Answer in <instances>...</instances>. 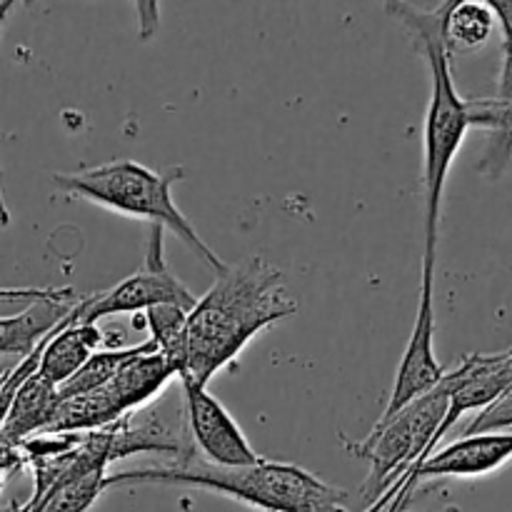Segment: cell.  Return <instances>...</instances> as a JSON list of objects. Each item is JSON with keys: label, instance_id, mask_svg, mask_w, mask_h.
I'll return each mask as SVG.
<instances>
[{"label": "cell", "instance_id": "obj_1", "mask_svg": "<svg viewBox=\"0 0 512 512\" xmlns=\"http://www.w3.org/2000/svg\"><path fill=\"white\" fill-rule=\"evenodd\" d=\"M298 308L273 263L250 255L230 265L188 313L185 373L178 380L208 388L210 378L233 363L255 335L295 315Z\"/></svg>", "mask_w": 512, "mask_h": 512}, {"label": "cell", "instance_id": "obj_2", "mask_svg": "<svg viewBox=\"0 0 512 512\" xmlns=\"http://www.w3.org/2000/svg\"><path fill=\"white\" fill-rule=\"evenodd\" d=\"M453 3L455 0H448L430 10H420L410 3H385V10L410 30L430 70V100L423 133V183L425 250H433V253H438V223L445 183H448L455 155L460 153L470 130L468 100L460 98L458 85H455L448 38H445V25H448Z\"/></svg>", "mask_w": 512, "mask_h": 512}, {"label": "cell", "instance_id": "obj_3", "mask_svg": "<svg viewBox=\"0 0 512 512\" xmlns=\"http://www.w3.org/2000/svg\"><path fill=\"white\" fill-rule=\"evenodd\" d=\"M118 485H185L228 495L265 512H350L345 508V490L333 488L298 465L265 458L243 468H223L193 455L188 460L108 475V488Z\"/></svg>", "mask_w": 512, "mask_h": 512}, {"label": "cell", "instance_id": "obj_4", "mask_svg": "<svg viewBox=\"0 0 512 512\" xmlns=\"http://www.w3.org/2000/svg\"><path fill=\"white\" fill-rule=\"evenodd\" d=\"M185 178L183 165L155 173L135 160H113V163L95 165V168L78 170V173H55V188L73 198L90 200L115 213L130 215V218L148 220L150 225L170 230L185 248L198 255L210 270L223 275L230 265H225L213 253L208 243L198 235L183 210L173 200V185Z\"/></svg>", "mask_w": 512, "mask_h": 512}, {"label": "cell", "instance_id": "obj_5", "mask_svg": "<svg viewBox=\"0 0 512 512\" xmlns=\"http://www.w3.org/2000/svg\"><path fill=\"white\" fill-rule=\"evenodd\" d=\"M448 415V388L440 383L423 398L413 400L395 415L380 418L373 433L360 443L345 440V448L360 460H368L370 473L363 483V498L378 503L398 480L413 473L435 453V440Z\"/></svg>", "mask_w": 512, "mask_h": 512}, {"label": "cell", "instance_id": "obj_6", "mask_svg": "<svg viewBox=\"0 0 512 512\" xmlns=\"http://www.w3.org/2000/svg\"><path fill=\"white\" fill-rule=\"evenodd\" d=\"M163 233V228L150 225L143 268L130 278L120 280L115 288L80 300V320L100 323L110 315L148 313L150 308H158V305H178L188 313L195 308L198 298L180 283L178 275L165 263Z\"/></svg>", "mask_w": 512, "mask_h": 512}, {"label": "cell", "instance_id": "obj_7", "mask_svg": "<svg viewBox=\"0 0 512 512\" xmlns=\"http://www.w3.org/2000/svg\"><path fill=\"white\" fill-rule=\"evenodd\" d=\"M435 263L438 253L425 250L423 253V280H420V300L418 315H415L413 333H410L405 353L400 358L398 373H395L393 390H390L388 405L380 418L395 415L410 405L413 400L423 398L433 388L443 383L448 370L440 365L435 355V305H433V285H435Z\"/></svg>", "mask_w": 512, "mask_h": 512}, {"label": "cell", "instance_id": "obj_8", "mask_svg": "<svg viewBox=\"0 0 512 512\" xmlns=\"http://www.w3.org/2000/svg\"><path fill=\"white\" fill-rule=\"evenodd\" d=\"M180 393L185 400V420H188L190 438L200 458L223 468H243V465L260 463V455L248 443L233 415L223 408L215 395L208 393L205 385L193 380H178Z\"/></svg>", "mask_w": 512, "mask_h": 512}, {"label": "cell", "instance_id": "obj_9", "mask_svg": "<svg viewBox=\"0 0 512 512\" xmlns=\"http://www.w3.org/2000/svg\"><path fill=\"white\" fill-rule=\"evenodd\" d=\"M448 388V415L440 428L438 440L448 435V430L458 423L463 415L483 413L495 403L500 395L512 385V350L505 353H473L460 360V365L443 378Z\"/></svg>", "mask_w": 512, "mask_h": 512}, {"label": "cell", "instance_id": "obj_10", "mask_svg": "<svg viewBox=\"0 0 512 512\" xmlns=\"http://www.w3.org/2000/svg\"><path fill=\"white\" fill-rule=\"evenodd\" d=\"M512 460V430L508 433L463 435L448 448L435 450L413 470L415 483L430 478H480Z\"/></svg>", "mask_w": 512, "mask_h": 512}, {"label": "cell", "instance_id": "obj_11", "mask_svg": "<svg viewBox=\"0 0 512 512\" xmlns=\"http://www.w3.org/2000/svg\"><path fill=\"white\" fill-rule=\"evenodd\" d=\"M83 300V298H80ZM115 335L103 333L98 323H85L80 320V303L75 305L73 313L48 335L43 348V358H40L38 375H43L48 383L53 385H65L90 358H93L98 350H103L100 345H108L115 348L108 340H113Z\"/></svg>", "mask_w": 512, "mask_h": 512}, {"label": "cell", "instance_id": "obj_12", "mask_svg": "<svg viewBox=\"0 0 512 512\" xmlns=\"http://www.w3.org/2000/svg\"><path fill=\"white\" fill-rule=\"evenodd\" d=\"M78 303L80 298L73 288H58L53 298L33 303L15 315H0V358L3 355L25 358L33 353L40 340L48 338Z\"/></svg>", "mask_w": 512, "mask_h": 512}, {"label": "cell", "instance_id": "obj_13", "mask_svg": "<svg viewBox=\"0 0 512 512\" xmlns=\"http://www.w3.org/2000/svg\"><path fill=\"white\" fill-rule=\"evenodd\" d=\"M58 405V385L48 383L43 375L35 373L33 378L18 390V395H15V403L13 408H10L8 420H5L3 430H0V445L18 448L25 440L45 433V428H48L50 420H53Z\"/></svg>", "mask_w": 512, "mask_h": 512}, {"label": "cell", "instance_id": "obj_14", "mask_svg": "<svg viewBox=\"0 0 512 512\" xmlns=\"http://www.w3.org/2000/svg\"><path fill=\"white\" fill-rule=\"evenodd\" d=\"M470 128H483L488 133V148L478 168L488 178H500L512 163V103L500 98L468 100Z\"/></svg>", "mask_w": 512, "mask_h": 512}, {"label": "cell", "instance_id": "obj_15", "mask_svg": "<svg viewBox=\"0 0 512 512\" xmlns=\"http://www.w3.org/2000/svg\"><path fill=\"white\" fill-rule=\"evenodd\" d=\"M150 350H158L153 340H145V343L140 345H115V348L98 350V353H95L93 358L68 380V383L60 385V400H68L75 398V395H85L103 388V385H108L110 380L130 363V360L138 358V355L143 353H150Z\"/></svg>", "mask_w": 512, "mask_h": 512}, {"label": "cell", "instance_id": "obj_16", "mask_svg": "<svg viewBox=\"0 0 512 512\" xmlns=\"http://www.w3.org/2000/svg\"><path fill=\"white\" fill-rule=\"evenodd\" d=\"M495 20L498 18L488 0H455L445 25L450 55L483 48L493 35Z\"/></svg>", "mask_w": 512, "mask_h": 512}, {"label": "cell", "instance_id": "obj_17", "mask_svg": "<svg viewBox=\"0 0 512 512\" xmlns=\"http://www.w3.org/2000/svg\"><path fill=\"white\" fill-rule=\"evenodd\" d=\"M145 328L158 348V353L173 365V370L180 375L185 373V328H188V310L178 305H158L143 313Z\"/></svg>", "mask_w": 512, "mask_h": 512}, {"label": "cell", "instance_id": "obj_18", "mask_svg": "<svg viewBox=\"0 0 512 512\" xmlns=\"http://www.w3.org/2000/svg\"><path fill=\"white\" fill-rule=\"evenodd\" d=\"M488 3L503 28V70H500L495 98L512 103V0H488Z\"/></svg>", "mask_w": 512, "mask_h": 512}, {"label": "cell", "instance_id": "obj_19", "mask_svg": "<svg viewBox=\"0 0 512 512\" xmlns=\"http://www.w3.org/2000/svg\"><path fill=\"white\" fill-rule=\"evenodd\" d=\"M512 430V385L495 400L490 408L475 415L473 423L465 428V435H480V433H508Z\"/></svg>", "mask_w": 512, "mask_h": 512}, {"label": "cell", "instance_id": "obj_20", "mask_svg": "<svg viewBox=\"0 0 512 512\" xmlns=\"http://www.w3.org/2000/svg\"><path fill=\"white\" fill-rule=\"evenodd\" d=\"M423 498L425 490L418 493V483H415V478H410L408 483L403 485V490L395 495L393 503L385 508V512H443L438 510V503H428V500Z\"/></svg>", "mask_w": 512, "mask_h": 512}, {"label": "cell", "instance_id": "obj_21", "mask_svg": "<svg viewBox=\"0 0 512 512\" xmlns=\"http://www.w3.org/2000/svg\"><path fill=\"white\" fill-rule=\"evenodd\" d=\"M8 225H10V213H8V205H5L3 180H0V228H8Z\"/></svg>", "mask_w": 512, "mask_h": 512}, {"label": "cell", "instance_id": "obj_22", "mask_svg": "<svg viewBox=\"0 0 512 512\" xmlns=\"http://www.w3.org/2000/svg\"><path fill=\"white\" fill-rule=\"evenodd\" d=\"M0 512H28V508L18 500H5V503H0Z\"/></svg>", "mask_w": 512, "mask_h": 512}, {"label": "cell", "instance_id": "obj_23", "mask_svg": "<svg viewBox=\"0 0 512 512\" xmlns=\"http://www.w3.org/2000/svg\"><path fill=\"white\" fill-rule=\"evenodd\" d=\"M13 5L15 3H10V0H0V30H3V25H5V20H8Z\"/></svg>", "mask_w": 512, "mask_h": 512}, {"label": "cell", "instance_id": "obj_24", "mask_svg": "<svg viewBox=\"0 0 512 512\" xmlns=\"http://www.w3.org/2000/svg\"><path fill=\"white\" fill-rule=\"evenodd\" d=\"M5 478H8V475L3 473V470H0V493H3V485H5Z\"/></svg>", "mask_w": 512, "mask_h": 512}]
</instances>
